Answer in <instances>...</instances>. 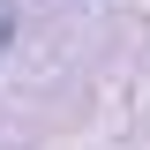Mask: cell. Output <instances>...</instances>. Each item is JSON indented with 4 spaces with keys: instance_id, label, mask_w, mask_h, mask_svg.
<instances>
[{
    "instance_id": "obj_1",
    "label": "cell",
    "mask_w": 150,
    "mask_h": 150,
    "mask_svg": "<svg viewBox=\"0 0 150 150\" xmlns=\"http://www.w3.org/2000/svg\"><path fill=\"white\" fill-rule=\"evenodd\" d=\"M8 38H15V15H8V8H0V53H8Z\"/></svg>"
}]
</instances>
